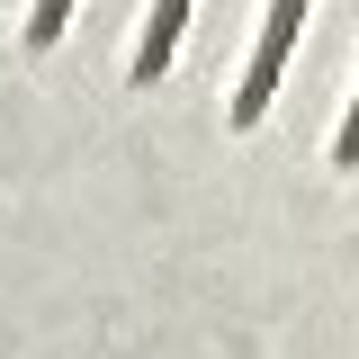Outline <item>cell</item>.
Instances as JSON below:
<instances>
[{
  "label": "cell",
  "instance_id": "obj_1",
  "mask_svg": "<svg viewBox=\"0 0 359 359\" xmlns=\"http://www.w3.org/2000/svg\"><path fill=\"white\" fill-rule=\"evenodd\" d=\"M297 27H306V0H278L269 27H261V54H252V72H243V90H233V126H252V117L269 108V90H278V63H287Z\"/></svg>",
  "mask_w": 359,
  "mask_h": 359
},
{
  "label": "cell",
  "instance_id": "obj_2",
  "mask_svg": "<svg viewBox=\"0 0 359 359\" xmlns=\"http://www.w3.org/2000/svg\"><path fill=\"white\" fill-rule=\"evenodd\" d=\"M180 27H189V0H153V18H144V54H135V81H162V72H171Z\"/></svg>",
  "mask_w": 359,
  "mask_h": 359
},
{
  "label": "cell",
  "instance_id": "obj_3",
  "mask_svg": "<svg viewBox=\"0 0 359 359\" xmlns=\"http://www.w3.org/2000/svg\"><path fill=\"white\" fill-rule=\"evenodd\" d=\"M72 27V0H36V18H27V45H54Z\"/></svg>",
  "mask_w": 359,
  "mask_h": 359
},
{
  "label": "cell",
  "instance_id": "obj_4",
  "mask_svg": "<svg viewBox=\"0 0 359 359\" xmlns=\"http://www.w3.org/2000/svg\"><path fill=\"white\" fill-rule=\"evenodd\" d=\"M332 162H359V99H351V117H341V135H332Z\"/></svg>",
  "mask_w": 359,
  "mask_h": 359
}]
</instances>
